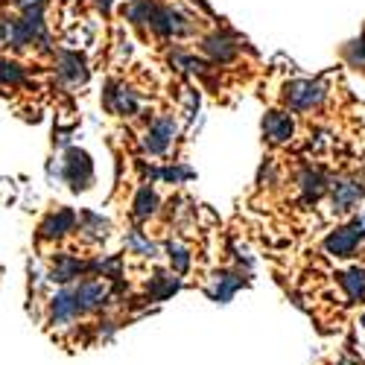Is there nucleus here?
Returning <instances> with one entry per match:
<instances>
[{
  "label": "nucleus",
  "mask_w": 365,
  "mask_h": 365,
  "mask_svg": "<svg viewBox=\"0 0 365 365\" xmlns=\"http://www.w3.org/2000/svg\"><path fill=\"white\" fill-rule=\"evenodd\" d=\"M362 234H365V228H362V222L356 220V222L348 225V228L333 231V234L327 237V242H324V249H327L330 255H336V257H351V255L359 249Z\"/></svg>",
  "instance_id": "nucleus-1"
},
{
  "label": "nucleus",
  "mask_w": 365,
  "mask_h": 365,
  "mask_svg": "<svg viewBox=\"0 0 365 365\" xmlns=\"http://www.w3.org/2000/svg\"><path fill=\"white\" fill-rule=\"evenodd\" d=\"M170 257H173V263H175V269H178V272H185V269H187V263H190L187 252L181 249V246H170Z\"/></svg>",
  "instance_id": "nucleus-13"
},
{
  "label": "nucleus",
  "mask_w": 365,
  "mask_h": 365,
  "mask_svg": "<svg viewBox=\"0 0 365 365\" xmlns=\"http://www.w3.org/2000/svg\"><path fill=\"white\" fill-rule=\"evenodd\" d=\"M359 222H362V228H365V217H362V220H359Z\"/></svg>",
  "instance_id": "nucleus-15"
},
{
  "label": "nucleus",
  "mask_w": 365,
  "mask_h": 365,
  "mask_svg": "<svg viewBox=\"0 0 365 365\" xmlns=\"http://www.w3.org/2000/svg\"><path fill=\"white\" fill-rule=\"evenodd\" d=\"M24 79V71L12 62H0V85H18Z\"/></svg>",
  "instance_id": "nucleus-12"
},
{
  "label": "nucleus",
  "mask_w": 365,
  "mask_h": 365,
  "mask_svg": "<svg viewBox=\"0 0 365 365\" xmlns=\"http://www.w3.org/2000/svg\"><path fill=\"white\" fill-rule=\"evenodd\" d=\"M207 53H214V58H220V62H228V58L237 53V44L225 36H214V38H207Z\"/></svg>",
  "instance_id": "nucleus-9"
},
{
  "label": "nucleus",
  "mask_w": 365,
  "mask_h": 365,
  "mask_svg": "<svg viewBox=\"0 0 365 365\" xmlns=\"http://www.w3.org/2000/svg\"><path fill=\"white\" fill-rule=\"evenodd\" d=\"M173 132H175V123H173L170 117H167V120H158V123L152 126L149 138H146L149 152H164V149H167V143H170V138H173Z\"/></svg>",
  "instance_id": "nucleus-5"
},
{
  "label": "nucleus",
  "mask_w": 365,
  "mask_h": 365,
  "mask_svg": "<svg viewBox=\"0 0 365 365\" xmlns=\"http://www.w3.org/2000/svg\"><path fill=\"white\" fill-rule=\"evenodd\" d=\"M71 225H73V214H71V210H58V214H53L41 225V231H44V237H62L65 231H71Z\"/></svg>",
  "instance_id": "nucleus-7"
},
{
  "label": "nucleus",
  "mask_w": 365,
  "mask_h": 365,
  "mask_svg": "<svg viewBox=\"0 0 365 365\" xmlns=\"http://www.w3.org/2000/svg\"><path fill=\"white\" fill-rule=\"evenodd\" d=\"M62 73H65L68 79H85V71H82V58H79V56H71V53H65V56H62Z\"/></svg>",
  "instance_id": "nucleus-11"
},
{
  "label": "nucleus",
  "mask_w": 365,
  "mask_h": 365,
  "mask_svg": "<svg viewBox=\"0 0 365 365\" xmlns=\"http://www.w3.org/2000/svg\"><path fill=\"white\" fill-rule=\"evenodd\" d=\"M263 129H266V135H269L272 140H287V138L292 135V120H289L287 114L275 111V114H269V117L263 120Z\"/></svg>",
  "instance_id": "nucleus-6"
},
{
  "label": "nucleus",
  "mask_w": 365,
  "mask_h": 365,
  "mask_svg": "<svg viewBox=\"0 0 365 365\" xmlns=\"http://www.w3.org/2000/svg\"><path fill=\"white\" fill-rule=\"evenodd\" d=\"M304 185V193H307V199H319L324 190H327V178L322 175V170H307L301 178Z\"/></svg>",
  "instance_id": "nucleus-8"
},
{
  "label": "nucleus",
  "mask_w": 365,
  "mask_h": 365,
  "mask_svg": "<svg viewBox=\"0 0 365 365\" xmlns=\"http://www.w3.org/2000/svg\"><path fill=\"white\" fill-rule=\"evenodd\" d=\"M362 199V185L356 178H342L333 185V207L342 210V214H348V210Z\"/></svg>",
  "instance_id": "nucleus-3"
},
{
  "label": "nucleus",
  "mask_w": 365,
  "mask_h": 365,
  "mask_svg": "<svg viewBox=\"0 0 365 365\" xmlns=\"http://www.w3.org/2000/svg\"><path fill=\"white\" fill-rule=\"evenodd\" d=\"M68 181H71V187L79 190V187H88V181H91V161L85 152L73 149L71 155H68Z\"/></svg>",
  "instance_id": "nucleus-4"
},
{
  "label": "nucleus",
  "mask_w": 365,
  "mask_h": 365,
  "mask_svg": "<svg viewBox=\"0 0 365 365\" xmlns=\"http://www.w3.org/2000/svg\"><path fill=\"white\" fill-rule=\"evenodd\" d=\"M324 97V85L322 82H292L287 88V103L292 108H313Z\"/></svg>",
  "instance_id": "nucleus-2"
},
{
  "label": "nucleus",
  "mask_w": 365,
  "mask_h": 365,
  "mask_svg": "<svg viewBox=\"0 0 365 365\" xmlns=\"http://www.w3.org/2000/svg\"><path fill=\"white\" fill-rule=\"evenodd\" d=\"M18 4H21V6H26V9H41L44 0H18Z\"/></svg>",
  "instance_id": "nucleus-14"
},
{
  "label": "nucleus",
  "mask_w": 365,
  "mask_h": 365,
  "mask_svg": "<svg viewBox=\"0 0 365 365\" xmlns=\"http://www.w3.org/2000/svg\"><path fill=\"white\" fill-rule=\"evenodd\" d=\"M152 210H155V193H152L149 187H143L138 193V202H135V214H138V220H143V217L152 214Z\"/></svg>",
  "instance_id": "nucleus-10"
}]
</instances>
